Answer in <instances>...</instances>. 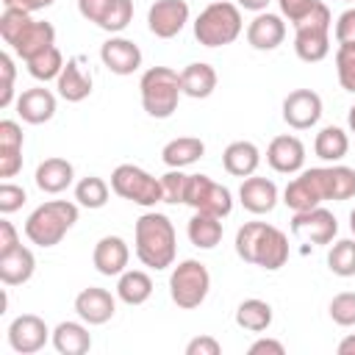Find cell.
<instances>
[{
    "mask_svg": "<svg viewBox=\"0 0 355 355\" xmlns=\"http://www.w3.org/2000/svg\"><path fill=\"white\" fill-rule=\"evenodd\" d=\"M236 255L252 266L275 272L288 261V239L275 225L244 222L236 230Z\"/></svg>",
    "mask_w": 355,
    "mask_h": 355,
    "instance_id": "obj_1",
    "label": "cell"
},
{
    "mask_svg": "<svg viewBox=\"0 0 355 355\" xmlns=\"http://www.w3.org/2000/svg\"><path fill=\"white\" fill-rule=\"evenodd\" d=\"M178 252V236L166 214L150 211L136 219V258L150 269L172 266Z\"/></svg>",
    "mask_w": 355,
    "mask_h": 355,
    "instance_id": "obj_2",
    "label": "cell"
},
{
    "mask_svg": "<svg viewBox=\"0 0 355 355\" xmlns=\"http://www.w3.org/2000/svg\"><path fill=\"white\" fill-rule=\"evenodd\" d=\"M78 222V205L69 200H50L33 208V214L25 222V236L36 247H55L69 227Z\"/></svg>",
    "mask_w": 355,
    "mask_h": 355,
    "instance_id": "obj_3",
    "label": "cell"
},
{
    "mask_svg": "<svg viewBox=\"0 0 355 355\" xmlns=\"http://www.w3.org/2000/svg\"><path fill=\"white\" fill-rule=\"evenodd\" d=\"M330 25H333V17H330V8L316 0V6L294 22V53L300 61L305 64H316L322 58H327L330 53Z\"/></svg>",
    "mask_w": 355,
    "mask_h": 355,
    "instance_id": "obj_4",
    "label": "cell"
},
{
    "mask_svg": "<svg viewBox=\"0 0 355 355\" xmlns=\"http://www.w3.org/2000/svg\"><path fill=\"white\" fill-rule=\"evenodd\" d=\"M141 105L153 119H166L178 111L183 86H180V72L169 69V67H150L141 80Z\"/></svg>",
    "mask_w": 355,
    "mask_h": 355,
    "instance_id": "obj_5",
    "label": "cell"
},
{
    "mask_svg": "<svg viewBox=\"0 0 355 355\" xmlns=\"http://www.w3.org/2000/svg\"><path fill=\"white\" fill-rule=\"evenodd\" d=\"M241 28H244V22H241L239 6H233L227 0H216V3L205 6L200 11V17L194 19V39L202 47H225L239 39Z\"/></svg>",
    "mask_w": 355,
    "mask_h": 355,
    "instance_id": "obj_6",
    "label": "cell"
},
{
    "mask_svg": "<svg viewBox=\"0 0 355 355\" xmlns=\"http://www.w3.org/2000/svg\"><path fill=\"white\" fill-rule=\"evenodd\" d=\"M211 291V275L205 269V263L194 261V258H186L180 261L172 275H169V297L178 308L183 311H191V308H200L205 302Z\"/></svg>",
    "mask_w": 355,
    "mask_h": 355,
    "instance_id": "obj_7",
    "label": "cell"
},
{
    "mask_svg": "<svg viewBox=\"0 0 355 355\" xmlns=\"http://www.w3.org/2000/svg\"><path fill=\"white\" fill-rule=\"evenodd\" d=\"M111 191L119 194L128 202L136 205H155L164 202V191H161V178H153L147 169L136 166V164H119L111 172Z\"/></svg>",
    "mask_w": 355,
    "mask_h": 355,
    "instance_id": "obj_8",
    "label": "cell"
},
{
    "mask_svg": "<svg viewBox=\"0 0 355 355\" xmlns=\"http://www.w3.org/2000/svg\"><path fill=\"white\" fill-rule=\"evenodd\" d=\"M333 200V189H330V166H313V169H302L300 178H294L286 191H283V202L291 211H308L316 208L319 202Z\"/></svg>",
    "mask_w": 355,
    "mask_h": 355,
    "instance_id": "obj_9",
    "label": "cell"
},
{
    "mask_svg": "<svg viewBox=\"0 0 355 355\" xmlns=\"http://www.w3.org/2000/svg\"><path fill=\"white\" fill-rule=\"evenodd\" d=\"M186 205H191L194 211H202V214L225 219L233 211V194H230L227 186L211 180L208 175H189Z\"/></svg>",
    "mask_w": 355,
    "mask_h": 355,
    "instance_id": "obj_10",
    "label": "cell"
},
{
    "mask_svg": "<svg viewBox=\"0 0 355 355\" xmlns=\"http://www.w3.org/2000/svg\"><path fill=\"white\" fill-rule=\"evenodd\" d=\"M291 233L302 241H311V244H330L338 233V222L327 208L316 205V208H308V211H294Z\"/></svg>",
    "mask_w": 355,
    "mask_h": 355,
    "instance_id": "obj_11",
    "label": "cell"
},
{
    "mask_svg": "<svg viewBox=\"0 0 355 355\" xmlns=\"http://www.w3.org/2000/svg\"><path fill=\"white\" fill-rule=\"evenodd\" d=\"M47 338H53V333H50V327L44 324V319L36 316V313H22V316H17V319L8 324V344H11V349L19 352V355H33V352H39V349L47 344Z\"/></svg>",
    "mask_w": 355,
    "mask_h": 355,
    "instance_id": "obj_12",
    "label": "cell"
},
{
    "mask_svg": "<svg viewBox=\"0 0 355 355\" xmlns=\"http://www.w3.org/2000/svg\"><path fill=\"white\" fill-rule=\"evenodd\" d=\"M189 22V3L186 0H155L147 11V28L158 39H172Z\"/></svg>",
    "mask_w": 355,
    "mask_h": 355,
    "instance_id": "obj_13",
    "label": "cell"
},
{
    "mask_svg": "<svg viewBox=\"0 0 355 355\" xmlns=\"http://www.w3.org/2000/svg\"><path fill=\"white\" fill-rule=\"evenodd\" d=\"M322 116V97L313 89H294L283 100V119L294 130H308Z\"/></svg>",
    "mask_w": 355,
    "mask_h": 355,
    "instance_id": "obj_14",
    "label": "cell"
},
{
    "mask_svg": "<svg viewBox=\"0 0 355 355\" xmlns=\"http://www.w3.org/2000/svg\"><path fill=\"white\" fill-rule=\"evenodd\" d=\"M100 61L114 75H133L141 67V50L136 42H130L125 36H111L100 47Z\"/></svg>",
    "mask_w": 355,
    "mask_h": 355,
    "instance_id": "obj_15",
    "label": "cell"
},
{
    "mask_svg": "<svg viewBox=\"0 0 355 355\" xmlns=\"http://www.w3.org/2000/svg\"><path fill=\"white\" fill-rule=\"evenodd\" d=\"M266 164L280 175L302 172L305 166V144L297 136H275L266 147Z\"/></svg>",
    "mask_w": 355,
    "mask_h": 355,
    "instance_id": "obj_16",
    "label": "cell"
},
{
    "mask_svg": "<svg viewBox=\"0 0 355 355\" xmlns=\"http://www.w3.org/2000/svg\"><path fill=\"white\" fill-rule=\"evenodd\" d=\"M116 311V300L111 297V291L89 286L75 297V313L86 322V324H105Z\"/></svg>",
    "mask_w": 355,
    "mask_h": 355,
    "instance_id": "obj_17",
    "label": "cell"
},
{
    "mask_svg": "<svg viewBox=\"0 0 355 355\" xmlns=\"http://www.w3.org/2000/svg\"><path fill=\"white\" fill-rule=\"evenodd\" d=\"M92 261H94V269L105 277H114V275H122L128 261H130V250L125 244L122 236H103L97 244H94V252H92Z\"/></svg>",
    "mask_w": 355,
    "mask_h": 355,
    "instance_id": "obj_18",
    "label": "cell"
},
{
    "mask_svg": "<svg viewBox=\"0 0 355 355\" xmlns=\"http://www.w3.org/2000/svg\"><path fill=\"white\" fill-rule=\"evenodd\" d=\"M55 44V28L50 25V22H44V19H31L25 28H22V33L8 44L22 61H28V58H33V55H39L42 50H47V47H53Z\"/></svg>",
    "mask_w": 355,
    "mask_h": 355,
    "instance_id": "obj_19",
    "label": "cell"
},
{
    "mask_svg": "<svg viewBox=\"0 0 355 355\" xmlns=\"http://www.w3.org/2000/svg\"><path fill=\"white\" fill-rule=\"evenodd\" d=\"M239 200L250 214H269L277 205V186L269 178H244L239 186Z\"/></svg>",
    "mask_w": 355,
    "mask_h": 355,
    "instance_id": "obj_20",
    "label": "cell"
},
{
    "mask_svg": "<svg viewBox=\"0 0 355 355\" xmlns=\"http://www.w3.org/2000/svg\"><path fill=\"white\" fill-rule=\"evenodd\" d=\"M286 39V22L280 14L261 11L250 25H247V42L255 50H275Z\"/></svg>",
    "mask_w": 355,
    "mask_h": 355,
    "instance_id": "obj_21",
    "label": "cell"
},
{
    "mask_svg": "<svg viewBox=\"0 0 355 355\" xmlns=\"http://www.w3.org/2000/svg\"><path fill=\"white\" fill-rule=\"evenodd\" d=\"M17 114L28 122V125H42V122H50L53 114H55V94L44 86H33V89H25L19 97H17Z\"/></svg>",
    "mask_w": 355,
    "mask_h": 355,
    "instance_id": "obj_22",
    "label": "cell"
},
{
    "mask_svg": "<svg viewBox=\"0 0 355 355\" xmlns=\"http://www.w3.org/2000/svg\"><path fill=\"white\" fill-rule=\"evenodd\" d=\"M261 164V150L252 141H230L222 153V166L233 178H250L255 175Z\"/></svg>",
    "mask_w": 355,
    "mask_h": 355,
    "instance_id": "obj_23",
    "label": "cell"
},
{
    "mask_svg": "<svg viewBox=\"0 0 355 355\" xmlns=\"http://www.w3.org/2000/svg\"><path fill=\"white\" fill-rule=\"evenodd\" d=\"M55 89L67 103H80L92 94V75L80 67L78 58H69L55 80Z\"/></svg>",
    "mask_w": 355,
    "mask_h": 355,
    "instance_id": "obj_24",
    "label": "cell"
},
{
    "mask_svg": "<svg viewBox=\"0 0 355 355\" xmlns=\"http://www.w3.org/2000/svg\"><path fill=\"white\" fill-rule=\"evenodd\" d=\"M36 186L44 194H61L64 189H69L72 178H75V166L67 158H44L36 166Z\"/></svg>",
    "mask_w": 355,
    "mask_h": 355,
    "instance_id": "obj_25",
    "label": "cell"
},
{
    "mask_svg": "<svg viewBox=\"0 0 355 355\" xmlns=\"http://www.w3.org/2000/svg\"><path fill=\"white\" fill-rule=\"evenodd\" d=\"M33 269H36V258L28 247H17L6 255H0V280L6 286H22L33 277Z\"/></svg>",
    "mask_w": 355,
    "mask_h": 355,
    "instance_id": "obj_26",
    "label": "cell"
},
{
    "mask_svg": "<svg viewBox=\"0 0 355 355\" xmlns=\"http://www.w3.org/2000/svg\"><path fill=\"white\" fill-rule=\"evenodd\" d=\"M180 86L186 97H194V100L211 97L216 89V69L205 61H194L180 69Z\"/></svg>",
    "mask_w": 355,
    "mask_h": 355,
    "instance_id": "obj_27",
    "label": "cell"
},
{
    "mask_svg": "<svg viewBox=\"0 0 355 355\" xmlns=\"http://www.w3.org/2000/svg\"><path fill=\"white\" fill-rule=\"evenodd\" d=\"M53 347L61 355H86L92 349L89 327L80 322H61L53 330Z\"/></svg>",
    "mask_w": 355,
    "mask_h": 355,
    "instance_id": "obj_28",
    "label": "cell"
},
{
    "mask_svg": "<svg viewBox=\"0 0 355 355\" xmlns=\"http://www.w3.org/2000/svg\"><path fill=\"white\" fill-rule=\"evenodd\" d=\"M205 155V144L202 139L197 136H180V139H172L169 144H164L161 150V158L169 169H183V166H191L194 161H200Z\"/></svg>",
    "mask_w": 355,
    "mask_h": 355,
    "instance_id": "obj_29",
    "label": "cell"
},
{
    "mask_svg": "<svg viewBox=\"0 0 355 355\" xmlns=\"http://www.w3.org/2000/svg\"><path fill=\"white\" fill-rule=\"evenodd\" d=\"M189 241L200 250H214L219 241H222V219L219 216H211V214H202V211H194V216L189 219Z\"/></svg>",
    "mask_w": 355,
    "mask_h": 355,
    "instance_id": "obj_30",
    "label": "cell"
},
{
    "mask_svg": "<svg viewBox=\"0 0 355 355\" xmlns=\"http://www.w3.org/2000/svg\"><path fill=\"white\" fill-rule=\"evenodd\" d=\"M153 294V280L147 272L141 269H125L119 275V283H116V297L125 302V305H141L147 302Z\"/></svg>",
    "mask_w": 355,
    "mask_h": 355,
    "instance_id": "obj_31",
    "label": "cell"
},
{
    "mask_svg": "<svg viewBox=\"0 0 355 355\" xmlns=\"http://www.w3.org/2000/svg\"><path fill=\"white\" fill-rule=\"evenodd\" d=\"M236 324L241 330H250V333H263L272 324V305L263 302V300H258V297L244 300L236 308Z\"/></svg>",
    "mask_w": 355,
    "mask_h": 355,
    "instance_id": "obj_32",
    "label": "cell"
},
{
    "mask_svg": "<svg viewBox=\"0 0 355 355\" xmlns=\"http://www.w3.org/2000/svg\"><path fill=\"white\" fill-rule=\"evenodd\" d=\"M349 150V139L341 128L336 125H327L316 133V141H313V153L322 158V161H330V164H338Z\"/></svg>",
    "mask_w": 355,
    "mask_h": 355,
    "instance_id": "obj_33",
    "label": "cell"
},
{
    "mask_svg": "<svg viewBox=\"0 0 355 355\" xmlns=\"http://www.w3.org/2000/svg\"><path fill=\"white\" fill-rule=\"evenodd\" d=\"M28 64V72L36 78V80H58V75H61V69H64V55H61V50L53 44V47H47V50H42L39 55H33V58H28L25 61Z\"/></svg>",
    "mask_w": 355,
    "mask_h": 355,
    "instance_id": "obj_34",
    "label": "cell"
},
{
    "mask_svg": "<svg viewBox=\"0 0 355 355\" xmlns=\"http://www.w3.org/2000/svg\"><path fill=\"white\" fill-rule=\"evenodd\" d=\"M108 194H111V189H108V183L103 180V178H97V175H89V178H83V180H78V186H75V200H78V205H83V208H103L105 202H108Z\"/></svg>",
    "mask_w": 355,
    "mask_h": 355,
    "instance_id": "obj_35",
    "label": "cell"
},
{
    "mask_svg": "<svg viewBox=\"0 0 355 355\" xmlns=\"http://www.w3.org/2000/svg\"><path fill=\"white\" fill-rule=\"evenodd\" d=\"M327 266L338 277H352L355 275V239L336 241L327 252Z\"/></svg>",
    "mask_w": 355,
    "mask_h": 355,
    "instance_id": "obj_36",
    "label": "cell"
},
{
    "mask_svg": "<svg viewBox=\"0 0 355 355\" xmlns=\"http://www.w3.org/2000/svg\"><path fill=\"white\" fill-rule=\"evenodd\" d=\"M336 75L344 92L355 94V42H344L336 50Z\"/></svg>",
    "mask_w": 355,
    "mask_h": 355,
    "instance_id": "obj_37",
    "label": "cell"
},
{
    "mask_svg": "<svg viewBox=\"0 0 355 355\" xmlns=\"http://www.w3.org/2000/svg\"><path fill=\"white\" fill-rule=\"evenodd\" d=\"M31 22V11H22V8H3V14H0V36H3V42L6 44H11L19 33H22V28Z\"/></svg>",
    "mask_w": 355,
    "mask_h": 355,
    "instance_id": "obj_38",
    "label": "cell"
},
{
    "mask_svg": "<svg viewBox=\"0 0 355 355\" xmlns=\"http://www.w3.org/2000/svg\"><path fill=\"white\" fill-rule=\"evenodd\" d=\"M130 19H133V0H114L105 19L100 22V28L108 31V33H119L130 25Z\"/></svg>",
    "mask_w": 355,
    "mask_h": 355,
    "instance_id": "obj_39",
    "label": "cell"
},
{
    "mask_svg": "<svg viewBox=\"0 0 355 355\" xmlns=\"http://www.w3.org/2000/svg\"><path fill=\"white\" fill-rule=\"evenodd\" d=\"M330 189H333V200H349L355 197V169L333 164L330 166Z\"/></svg>",
    "mask_w": 355,
    "mask_h": 355,
    "instance_id": "obj_40",
    "label": "cell"
},
{
    "mask_svg": "<svg viewBox=\"0 0 355 355\" xmlns=\"http://www.w3.org/2000/svg\"><path fill=\"white\" fill-rule=\"evenodd\" d=\"M330 319L341 327H352L355 324V291H341L330 300Z\"/></svg>",
    "mask_w": 355,
    "mask_h": 355,
    "instance_id": "obj_41",
    "label": "cell"
},
{
    "mask_svg": "<svg viewBox=\"0 0 355 355\" xmlns=\"http://www.w3.org/2000/svg\"><path fill=\"white\" fill-rule=\"evenodd\" d=\"M186 189H189V175H183L180 169H169L161 178V191H164V202H186Z\"/></svg>",
    "mask_w": 355,
    "mask_h": 355,
    "instance_id": "obj_42",
    "label": "cell"
},
{
    "mask_svg": "<svg viewBox=\"0 0 355 355\" xmlns=\"http://www.w3.org/2000/svg\"><path fill=\"white\" fill-rule=\"evenodd\" d=\"M22 128L14 119H3L0 122V153H22Z\"/></svg>",
    "mask_w": 355,
    "mask_h": 355,
    "instance_id": "obj_43",
    "label": "cell"
},
{
    "mask_svg": "<svg viewBox=\"0 0 355 355\" xmlns=\"http://www.w3.org/2000/svg\"><path fill=\"white\" fill-rule=\"evenodd\" d=\"M25 189L22 186H14V183H0V214H14L22 208L25 202Z\"/></svg>",
    "mask_w": 355,
    "mask_h": 355,
    "instance_id": "obj_44",
    "label": "cell"
},
{
    "mask_svg": "<svg viewBox=\"0 0 355 355\" xmlns=\"http://www.w3.org/2000/svg\"><path fill=\"white\" fill-rule=\"evenodd\" d=\"M0 75H3V92H0V108H8L14 100V61L8 53H0Z\"/></svg>",
    "mask_w": 355,
    "mask_h": 355,
    "instance_id": "obj_45",
    "label": "cell"
},
{
    "mask_svg": "<svg viewBox=\"0 0 355 355\" xmlns=\"http://www.w3.org/2000/svg\"><path fill=\"white\" fill-rule=\"evenodd\" d=\"M111 6H114V0H78L80 17L89 19V22H94V25H100L105 19V14H108Z\"/></svg>",
    "mask_w": 355,
    "mask_h": 355,
    "instance_id": "obj_46",
    "label": "cell"
},
{
    "mask_svg": "<svg viewBox=\"0 0 355 355\" xmlns=\"http://www.w3.org/2000/svg\"><path fill=\"white\" fill-rule=\"evenodd\" d=\"M222 344L214 336H197L186 344V355H219Z\"/></svg>",
    "mask_w": 355,
    "mask_h": 355,
    "instance_id": "obj_47",
    "label": "cell"
},
{
    "mask_svg": "<svg viewBox=\"0 0 355 355\" xmlns=\"http://www.w3.org/2000/svg\"><path fill=\"white\" fill-rule=\"evenodd\" d=\"M336 42L344 44V42H355V8H347L338 19H336Z\"/></svg>",
    "mask_w": 355,
    "mask_h": 355,
    "instance_id": "obj_48",
    "label": "cell"
},
{
    "mask_svg": "<svg viewBox=\"0 0 355 355\" xmlns=\"http://www.w3.org/2000/svg\"><path fill=\"white\" fill-rule=\"evenodd\" d=\"M277 3H280V14H283L288 22L302 19V17L316 6V0H277Z\"/></svg>",
    "mask_w": 355,
    "mask_h": 355,
    "instance_id": "obj_49",
    "label": "cell"
},
{
    "mask_svg": "<svg viewBox=\"0 0 355 355\" xmlns=\"http://www.w3.org/2000/svg\"><path fill=\"white\" fill-rule=\"evenodd\" d=\"M19 247V236H17V227L8 222V219H0V255L11 252Z\"/></svg>",
    "mask_w": 355,
    "mask_h": 355,
    "instance_id": "obj_50",
    "label": "cell"
},
{
    "mask_svg": "<svg viewBox=\"0 0 355 355\" xmlns=\"http://www.w3.org/2000/svg\"><path fill=\"white\" fill-rule=\"evenodd\" d=\"M22 169V153H0V178H14Z\"/></svg>",
    "mask_w": 355,
    "mask_h": 355,
    "instance_id": "obj_51",
    "label": "cell"
},
{
    "mask_svg": "<svg viewBox=\"0 0 355 355\" xmlns=\"http://www.w3.org/2000/svg\"><path fill=\"white\" fill-rule=\"evenodd\" d=\"M263 352H269V355H283L286 347H283L280 341H275V338H258V341L250 344V355H263Z\"/></svg>",
    "mask_w": 355,
    "mask_h": 355,
    "instance_id": "obj_52",
    "label": "cell"
},
{
    "mask_svg": "<svg viewBox=\"0 0 355 355\" xmlns=\"http://www.w3.org/2000/svg\"><path fill=\"white\" fill-rule=\"evenodd\" d=\"M55 0H3V8H22V11H39V8H47L53 6Z\"/></svg>",
    "mask_w": 355,
    "mask_h": 355,
    "instance_id": "obj_53",
    "label": "cell"
},
{
    "mask_svg": "<svg viewBox=\"0 0 355 355\" xmlns=\"http://www.w3.org/2000/svg\"><path fill=\"white\" fill-rule=\"evenodd\" d=\"M269 3H272V0H239V6H241V8H247V11H258V14H261V11H266V6H269Z\"/></svg>",
    "mask_w": 355,
    "mask_h": 355,
    "instance_id": "obj_54",
    "label": "cell"
},
{
    "mask_svg": "<svg viewBox=\"0 0 355 355\" xmlns=\"http://www.w3.org/2000/svg\"><path fill=\"white\" fill-rule=\"evenodd\" d=\"M338 355H355V333H349L347 338H341V344H338Z\"/></svg>",
    "mask_w": 355,
    "mask_h": 355,
    "instance_id": "obj_55",
    "label": "cell"
},
{
    "mask_svg": "<svg viewBox=\"0 0 355 355\" xmlns=\"http://www.w3.org/2000/svg\"><path fill=\"white\" fill-rule=\"evenodd\" d=\"M347 125H349V130L355 133V105L349 108V114H347Z\"/></svg>",
    "mask_w": 355,
    "mask_h": 355,
    "instance_id": "obj_56",
    "label": "cell"
},
{
    "mask_svg": "<svg viewBox=\"0 0 355 355\" xmlns=\"http://www.w3.org/2000/svg\"><path fill=\"white\" fill-rule=\"evenodd\" d=\"M349 227H352V233H355V208H352V214H349Z\"/></svg>",
    "mask_w": 355,
    "mask_h": 355,
    "instance_id": "obj_57",
    "label": "cell"
},
{
    "mask_svg": "<svg viewBox=\"0 0 355 355\" xmlns=\"http://www.w3.org/2000/svg\"><path fill=\"white\" fill-rule=\"evenodd\" d=\"M347 3H352V0H347Z\"/></svg>",
    "mask_w": 355,
    "mask_h": 355,
    "instance_id": "obj_58",
    "label": "cell"
}]
</instances>
